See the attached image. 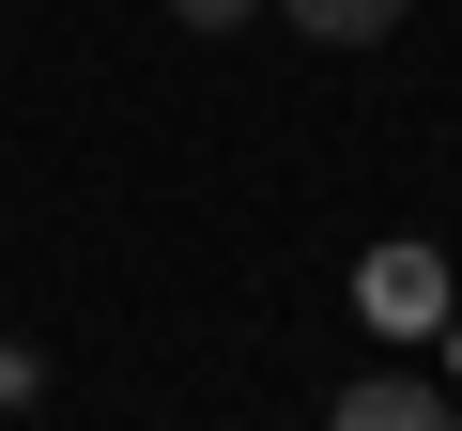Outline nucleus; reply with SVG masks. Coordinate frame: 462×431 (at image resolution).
Instances as JSON below:
<instances>
[{
    "instance_id": "nucleus-2",
    "label": "nucleus",
    "mask_w": 462,
    "mask_h": 431,
    "mask_svg": "<svg viewBox=\"0 0 462 431\" xmlns=\"http://www.w3.org/2000/svg\"><path fill=\"white\" fill-rule=\"evenodd\" d=\"M324 431H462V416H447L431 385H401V370H385V385H339V416H324Z\"/></svg>"
},
{
    "instance_id": "nucleus-4",
    "label": "nucleus",
    "mask_w": 462,
    "mask_h": 431,
    "mask_svg": "<svg viewBox=\"0 0 462 431\" xmlns=\"http://www.w3.org/2000/svg\"><path fill=\"white\" fill-rule=\"evenodd\" d=\"M170 16H185V32H247V0H170Z\"/></svg>"
},
{
    "instance_id": "nucleus-1",
    "label": "nucleus",
    "mask_w": 462,
    "mask_h": 431,
    "mask_svg": "<svg viewBox=\"0 0 462 431\" xmlns=\"http://www.w3.org/2000/svg\"><path fill=\"white\" fill-rule=\"evenodd\" d=\"M355 308H370V324H431V308H447V262H431V247H385V262L355 278Z\"/></svg>"
},
{
    "instance_id": "nucleus-3",
    "label": "nucleus",
    "mask_w": 462,
    "mask_h": 431,
    "mask_svg": "<svg viewBox=\"0 0 462 431\" xmlns=\"http://www.w3.org/2000/svg\"><path fill=\"white\" fill-rule=\"evenodd\" d=\"M293 32H324V47H385L401 32V0H278Z\"/></svg>"
}]
</instances>
